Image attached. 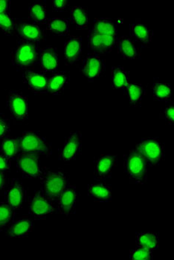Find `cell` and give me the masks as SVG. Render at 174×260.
<instances>
[{"label": "cell", "mask_w": 174, "mask_h": 260, "mask_svg": "<svg viewBox=\"0 0 174 260\" xmlns=\"http://www.w3.org/2000/svg\"><path fill=\"white\" fill-rule=\"evenodd\" d=\"M7 109L11 118L17 121H25L28 118V99L21 91H10L7 98Z\"/></svg>", "instance_id": "obj_8"}, {"label": "cell", "mask_w": 174, "mask_h": 260, "mask_svg": "<svg viewBox=\"0 0 174 260\" xmlns=\"http://www.w3.org/2000/svg\"><path fill=\"white\" fill-rule=\"evenodd\" d=\"M152 90L153 95L156 100L167 102L171 99L172 88L167 83L156 82L153 85Z\"/></svg>", "instance_id": "obj_31"}, {"label": "cell", "mask_w": 174, "mask_h": 260, "mask_svg": "<svg viewBox=\"0 0 174 260\" xmlns=\"http://www.w3.org/2000/svg\"><path fill=\"white\" fill-rule=\"evenodd\" d=\"M38 43L21 40L12 49V63L17 70H27L40 62Z\"/></svg>", "instance_id": "obj_2"}, {"label": "cell", "mask_w": 174, "mask_h": 260, "mask_svg": "<svg viewBox=\"0 0 174 260\" xmlns=\"http://www.w3.org/2000/svg\"><path fill=\"white\" fill-rule=\"evenodd\" d=\"M54 212V205L45 196L42 189L29 199L28 213L35 219H46Z\"/></svg>", "instance_id": "obj_9"}, {"label": "cell", "mask_w": 174, "mask_h": 260, "mask_svg": "<svg viewBox=\"0 0 174 260\" xmlns=\"http://www.w3.org/2000/svg\"><path fill=\"white\" fill-rule=\"evenodd\" d=\"M88 195L97 202H109L112 200V189L104 183L89 184Z\"/></svg>", "instance_id": "obj_22"}, {"label": "cell", "mask_w": 174, "mask_h": 260, "mask_svg": "<svg viewBox=\"0 0 174 260\" xmlns=\"http://www.w3.org/2000/svg\"><path fill=\"white\" fill-rule=\"evenodd\" d=\"M42 190L52 203L57 204L63 191L70 184L69 178L63 170H46L42 179Z\"/></svg>", "instance_id": "obj_3"}, {"label": "cell", "mask_w": 174, "mask_h": 260, "mask_svg": "<svg viewBox=\"0 0 174 260\" xmlns=\"http://www.w3.org/2000/svg\"><path fill=\"white\" fill-rule=\"evenodd\" d=\"M116 46L118 47V51L124 58L127 60H136L139 57V51L130 37L122 36L118 38Z\"/></svg>", "instance_id": "obj_21"}, {"label": "cell", "mask_w": 174, "mask_h": 260, "mask_svg": "<svg viewBox=\"0 0 174 260\" xmlns=\"http://www.w3.org/2000/svg\"><path fill=\"white\" fill-rule=\"evenodd\" d=\"M53 9L57 11H61L64 10L67 7V1H58V0H54L52 1Z\"/></svg>", "instance_id": "obj_39"}, {"label": "cell", "mask_w": 174, "mask_h": 260, "mask_svg": "<svg viewBox=\"0 0 174 260\" xmlns=\"http://www.w3.org/2000/svg\"><path fill=\"white\" fill-rule=\"evenodd\" d=\"M105 63L99 55L90 54L83 61L81 71L89 80H93L99 78L104 71Z\"/></svg>", "instance_id": "obj_16"}, {"label": "cell", "mask_w": 174, "mask_h": 260, "mask_svg": "<svg viewBox=\"0 0 174 260\" xmlns=\"http://www.w3.org/2000/svg\"><path fill=\"white\" fill-rule=\"evenodd\" d=\"M118 30L115 22L109 18L95 19L89 32L88 47L96 54L110 52L117 45Z\"/></svg>", "instance_id": "obj_1"}, {"label": "cell", "mask_w": 174, "mask_h": 260, "mask_svg": "<svg viewBox=\"0 0 174 260\" xmlns=\"http://www.w3.org/2000/svg\"><path fill=\"white\" fill-rule=\"evenodd\" d=\"M82 147V134L80 132H72L66 139L60 152L59 160L69 162L75 160L80 153Z\"/></svg>", "instance_id": "obj_10"}, {"label": "cell", "mask_w": 174, "mask_h": 260, "mask_svg": "<svg viewBox=\"0 0 174 260\" xmlns=\"http://www.w3.org/2000/svg\"><path fill=\"white\" fill-rule=\"evenodd\" d=\"M71 18L76 28L87 29L89 26V17L86 10L80 6H75L71 11Z\"/></svg>", "instance_id": "obj_30"}, {"label": "cell", "mask_w": 174, "mask_h": 260, "mask_svg": "<svg viewBox=\"0 0 174 260\" xmlns=\"http://www.w3.org/2000/svg\"><path fill=\"white\" fill-rule=\"evenodd\" d=\"M23 78L32 92L36 94L48 93V78L43 72L26 70L23 74Z\"/></svg>", "instance_id": "obj_14"}, {"label": "cell", "mask_w": 174, "mask_h": 260, "mask_svg": "<svg viewBox=\"0 0 174 260\" xmlns=\"http://www.w3.org/2000/svg\"><path fill=\"white\" fill-rule=\"evenodd\" d=\"M26 191L22 185V183L18 179L11 181L7 192V202L6 203L12 208L14 211L20 210L25 200Z\"/></svg>", "instance_id": "obj_15"}, {"label": "cell", "mask_w": 174, "mask_h": 260, "mask_svg": "<svg viewBox=\"0 0 174 260\" xmlns=\"http://www.w3.org/2000/svg\"><path fill=\"white\" fill-rule=\"evenodd\" d=\"M16 29L22 40L39 43L44 39V33L38 24L30 21L21 20L16 22Z\"/></svg>", "instance_id": "obj_13"}, {"label": "cell", "mask_w": 174, "mask_h": 260, "mask_svg": "<svg viewBox=\"0 0 174 260\" xmlns=\"http://www.w3.org/2000/svg\"><path fill=\"white\" fill-rule=\"evenodd\" d=\"M33 230V223L27 218H21L11 221L9 224L7 236L9 238L27 237Z\"/></svg>", "instance_id": "obj_19"}, {"label": "cell", "mask_w": 174, "mask_h": 260, "mask_svg": "<svg viewBox=\"0 0 174 260\" xmlns=\"http://www.w3.org/2000/svg\"><path fill=\"white\" fill-rule=\"evenodd\" d=\"M29 14L32 20L37 24L46 23L48 21L46 15V3L45 1L35 2L29 7Z\"/></svg>", "instance_id": "obj_27"}, {"label": "cell", "mask_w": 174, "mask_h": 260, "mask_svg": "<svg viewBox=\"0 0 174 260\" xmlns=\"http://www.w3.org/2000/svg\"><path fill=\"white\" fill-rule=\"evenodd\" d=\"M46 28L51 33L58 36H66L69 33V22L59 17L49 19L46 22Z\"/></svg>", "instance_id": "obj_29"}, {"label": "cell", "mask_w": 174, "mask_h": 260, "mask_svg": "<svg viewBox=\"0 0 174 260\" xmlns=\"http://www.w3.org/2000/svg\"><path fill=\"white\" fill-rule=\"evenodd\" d=\"M12 208L7 203H0V231L11 224L13 218Z\"/></svg>", "instance_id": "obj_32"}, {"label": "cell", "mask_w": 174, "mask_h": 260, "mask_svg": "<svg viewBox=\"0 0 174 260\" xmlns=\"http://www.w3.org/2000/svg\"><path fill=\"white\" fill-rule=\"evenodd\" d=\"M162 118L165 120L166 123L170 125L174 124V107L173 105H170L166 107L162 112Z\"/></svg>", "instance_id": "obj_36"}, {"label": "cell", "mask_w": 174, "mask_h": 260, "mask_svg": "<svg viewBox=\"0 0 174 260\" xmlns=\"http://www.w3.org/2000/svg\"><path fill=\"white\" fill-rule=\"evenodd\" d=\"M135 245L138 248H145L150 250H156L159 248V239L157 234L154 232H144L136 234Z\"/></svg>", "instance_id": "obj_23"}, {"label": "cell", "mask_w": 174, "mask_h": 260, "mask_svg": "<svg viewBox=\"0 0 174 260\" xmlns=\"http://www.w3.org/2000/svg\"><path fill=\"white\" fill-rule=\"evenodd\" d=\"M124 166L125 173L131 184H144L148 180V165L135 150L126 155Z\"/></svg>", "instance_id": "obj_6"}, {"label": "cell", "mask_w": 174, "mask_h": 260, "mask_svg": "<svg viewBox=\"0 0 174 260\" xmlns=\"http://www.w3.org/2000/svg\"><path fill=\"white\" fill-rule=\"evenodd\" d=\"M40 63L43 72H56L60 60L55 48L46 46L40 50Z\"/></svg>", "instance_id": "obj_17"}, {"label": "cell", "mask_w": 174, "mask_h": 260, "mask_svg": "<svg viewBox=\"0 0 174 260\" xmlns=\"http://www.w3.org/2000/svg\"><path fill=\"white\" fill-rule=\"evenodd\" d=\"M70 81L66 72H57L48 78V93L52 95H61L67 89Z\"/></svg>", "instance_id": "obj_20"}, {"label": "cell", "mask_w": 174, "mask_h": 260, "mask_svg": "<svg viewBox=\"0 0 174 260\" xmlns=\"http://www.w3.org/2000/svg\"><path fill=\"white\" fill-rule=\"evenodd\" d=\"M10 132L11 129L9 120L0 115V141L9 137Z\"/></svg>", "instance_id": "obj_35"}, {"label": "cell", "mask_w": 174, "mask_h": 260, "mask_svg": "<svg viewBox=\"0 0 174 260\" xmlns=\"http://www.w3.org/2000/svg\"><path fill=\"white\" fill-rule=\"evenodd\" d=\"M79 196L75 186H69L63 191L57 202L58 210L61 214L65 216L74 214L76 211L78 203Z\"/></svg>", "instance_id": "obj_11"}, {"label": "cell", "mask_w": 174, "mask_h": 260, "mask_svg": "<svg viewBox=\"0 0 174 260\" xmlns=\"http://www.w3.org/2000/svg\"><path fill=\"white\" fill-rule=\"evenodd\" d=\"M11 168V159L0 154V171L7 172Z\"/></svg>", "instance_id": "obj_37"}, {"label": "cell", "mask_w": 174, "mask_h": 260, "mask_svg": "<svg viewBox=\"0 0 174 260\" xmlns=\"http://www.w3.org/2000/svg\"><path fill=\"white\" fill-rule=\"evenodd\" d=\"M11 2L9 0H0V14L10 13Z\"/></svg>", "instance_id": "obj_40"}, {"label": "cell", "mask_w": 174, "mask_h": 260, "mask_svg": "<svg viewBox=\"0 0 174 260\" xmlns=\"http://www.w3.org/2000/svg\"><path fill=\"white\" fill-rule=\"evenodd\" d=\"M152 250L145 248H138L130 250V259L131 260H151L153 259Z\"/></svg>", "instance_id": "obj_34"}, {"label": "cell", "mask_w": 174, "mask_h": 260, "mask_svg": "<svg viewBox=\"0 0 174 260\" xmlns=\"http://www.w3.org/2000/svg\"><path fill=\"white\" fill-rule=\"evenodd\" d=\"M130 78L129 74L122 67L112 68V86L115 89H125L128 86Z\"/></svg>", "instance_id": "obj_26"}, {"label": "cell", "mask_w": 174, "mask_h": 260, "mask_svg": "<svg viewBox=\"0 0 174 260\" xmlns=\"http://www.w3.org/2000/svg\"><path fill=\"white\" fill-rule=\"evenodd\" d=\"M117 162V155H104L95 160L94 179L101 181L109 179Z\"/></svg>", "instance_id": "obj_12"}, {"label": "cell", "mask_w": 174, "mask_h": 260, "mask_svg": "<svg viewBox=\"0 0 174 260\" xmlns=\"http://www.w3.org/2000/svg\"><path fill=\"white\" fill-rule=\"evenodd\" d=\"M126 96L133 107H140L145 94L144 87L138 83H129L125 89Z\"/></svg>", "instance_id": "obj_25"}, {"label": "cell", "mask_w": 174, "mask_h": 260, "mask_svg": "<svg viewBox=\"0 0 174 260\" xmlns=\"http://www.w3.org/2000/svg\"><path fill=\"white\" fill-rule=\"evenodd\" d=\"M19 152L37 154L49 157L52 153V147L48 141L36 132H25L17 139Z\"/></svg>", "instance_id": "obj_4"}, {"label": "cell", "mask_w": 174, "mask_h": 260, "mask_svg": "<svg viewBox=\"0 0 174 260\" xmlns=\"http://www.w3.org/2000/svg\"><path fill=\"white\" fill-rule=\"evenodd\" d=\"M134 150L144 158L150 167L159 165L165 155L163 144L157 138L142 139L137 144Z\"/></svg>", "instance_id": "obj_5"}, {"label": "cell", "mask_w": 174, "mask_h": 260, "mask_svg": "<svg viewBox=\"0 0 174 260\" xmlns=\"http://www.w3.org/2000/svg\"><path fill=\"white\" fill-rule=\"evenodd\" d=\"M19 153L17 139L8 137L2 141L0 144V154L10 159L16 160Z\"/></svg>", "instance_id": "obj_28"}, {"label": "cell", "mask_w": 174, "mask_h": 260, "mask_svg": "<svg viewBox=\"0 0 174 260\" xmlns=\"http://www.w3.org/2000/svg\"><path fill=\"white\" fill-rule=\"evenodd\" d=\"M82 54V39L72 37L64 44V60L67 65H72L80 59Z\"/></svg>", "instance_id": "obj_18"}, {"label": "cell", "mask_w": 174, "mask_h": 260, "mask_svg": "<svg viewBox=\"0 0 174 260\" xmlns=\"http://www.w3.org/2000/svg\"><path fill=\"white\" fill-rule=\"evenodd\" d=\"M17 168L24 178L43 179L47 168L40 164V155L19 152L17 158Z\"/></svg>", "instance_id": "obj_7"}, {"label": "cell", "mask_w": 174, "mask_h": 260, "mask_svg": "<svg viewBox=\"0 0 174 260\" xmlns=\"http://www.w3.org/2000/svg\"><path fill=\"white\" fill-rule=\"evenodd\" d=\"M16 28V22L10 13L0 14V31L5 35H11Z\"/></svg>", "instance_id": "obj_33"}, {"label": "cell", "mask_w": 174, "mask_h": 260, "mask_svg": "<svg viewBox=\"0 0 174 260\" xmlns=\"http://www.w3.org/2000/svg\"><path fill=\"white\" fill-rule=\"evenodd\" d=\"M6 186V172L0 171V196L4 195Z\"/></svg>", "instance_id": "obj_38"}, {"label": "cell", "mask_w": 174, "mask_h": 260, "mask_svg": "<svg viewBox=\"0 0 174 260\" xmlns=\"http://www.w3.org/2000/svg\"><path fill=\"white\" fill-rule=\"evenodd\" d=\"M132 38L136 41L148 45L152 42L154 32L143 23H134L130 26Z\"/></svg>", "instance_id": "obj_24"}]
</instances>
